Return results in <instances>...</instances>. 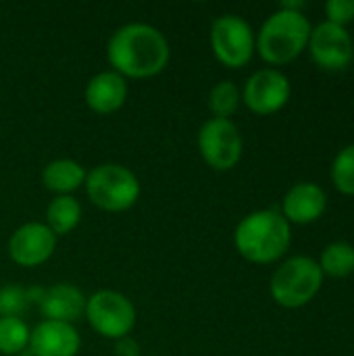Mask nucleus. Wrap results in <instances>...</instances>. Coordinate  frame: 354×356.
<instances>
[{
    "label": "nucleus",
    "mask_w": 354,
    "mask_h": 356,
    "mask_svg": "<svg viewBox=\"0 0 354 356\" xmlns=\"http://www.w3.org/2000/svg\"><path fill=\"white\" fill-rule=\"evenodd\" d=\"M321 271L332 277H346L354 271V248L346 242H334L330 244L319 263Z\"/></svg>",
    "instance_id": "nucleus-20"
},
{
    "label": "nucleus",
    "mask_w": 354,
    "mask_h": 356,
    "mask_svg": "<svg viewBox=\"0 0 354 356\" xmlns=\"http://www.w3.org/2000/svg\"><path fill=\"white\" fill-rule=\"evenodd\" d=\"M238 252L250 263H273L290 246V223L273 209L246 215L234 234Z\"/></svg>",
    "instance_id": "nucleus-2"
},
{
    "label": "nucleus",
    "mask_w": 354,
    "mask_h": 356,
    "mask_svg": "<svg viewBox=\"0 0 354 356\" xmlns=\"http://www.w3.org/2000/svg\"><path fill=\"white\" fill-rule=\"evenodd\" d=\"M86 104L98 115L117 113L127 100V81L119 73L100 71L86 86Z\"/></svg>",
    "instance_id": "nucleus-14"
},
{
    "label": "nucleus",
    "mask_w": 354,
    "mask_h": 356,
    "mask_svg": "<svg viewBox=\"0 0 354 356\" xmlns=\"http://www.w3.org/2000/svg\"><path fill=\"white\" fill-rule=\"evenodd\" d=\"M31 330L19 317H0V355L21 356L29 346Z\"/></svg>",
    "instance_id": "nucleus-19"
},
{
    "label": "nucleus",
    "mask_w": 354,
    "mask_h": 356,
    "mask_svg": "<svg viewBox=\"0 0 354 356\" xmlns=\"http://www.w3.org/2000/svg\"><path fill=\"white\" fill-rule=\"evenodd\" d=\"M42 184L56 196H71V192L86 184V169L73 159L50 161L42 171Z\"/></svg>",
    "instance_id": "nucleus-16"
},
{
    "label": "nucleus",
    "mask_w": 354,
    "mask_h": 356,
    "mask_svg": "<svg viewBox=\"0 0 354 356\" xmlns=\"http://www.w3.org/2000/svg\"><path fill=\"white\" fill-rule=\"evenodd\" d=\"M332 177L340 192L354 194V144L346 146L332 165Z\"/></svg>",
    "instance_id": "nucleus-22"
},
{
    "label": "nucleus",
    "mask_w": 354,
    "mask_h": 356,
    "mask_svg": "<svg viewBox=\"0 0 354 356\" xmlns=\"http://www.w3.org/2000/svg\"><path fill=\"white\" fill-rule=\"evenodd\" d=\"M328 207L325 192L317 184H296L284 198V217L294 223H311L323 215Z\"/></svg>",
    "instance_id": "nucleus-15"
},
{
    "label": "nucleus",
    "mask_w": 354,
    "mask_h": 356,
    "mask_svg": "<svg viewBox=\"0 0 354 356\" xmlns=\"http://www.w3.org/2000/svg\"><path fill=\"white\" fill-rule=\"evenodd\" d=\"M81 338L71 323L61 321H40L29 334V355L31 356H77Z\"/></svg>",
    "instance_id": "nucleus-12"
},
{
    "label": "nucleus",
    "mask_w": 354,
    "mask_h": 356,
    "mask_svg": "<svg viewBox=\"0 0 354 356\" xmlns=\"http://www.w3.org/2000/svg\"><path fill=\"white\" fill-rule=\"evenodd\" d=\"M169 56L167 38L148 23H127L119 27L106 46V58L121 77H154L167 67Z\"/></svg>",
    "instance_id": "nucleus-1"
},
{
    "label": "nucleus",
    "mask_w": 354,
    "mask_h": 356,
    "mask_svg": "<svg viewBox=\"0 0 354 356\" xmlns=\"http://www.w3.org/2000/svg\"><path fill=\"white\" fill-rule=\"evenodd\" d=\"M305 6V2L303 0H286V2H282V8L284 10H294V13H300V8Z\"/></svg>",
    "instance_id": "nucleus-25"
},
{
    "label": "nucleus",
    "mask_w": 354,
    "mask_h": 356,
    "mask_svg": "<svg viewBox=\"0 0 354 356\" xmlns=\"http://www.w3.org/2000/svg\"><path fill=\"white\" fill-rule=\"evenodd\" d=\"M325 13L330 17V23L342 25L354 19V0H330L325 4Z\"/></svg>",
    "instance_id": "nucleus-23"
},
{
    "label": "nucleus",
    "mask_w": 354,
    "mask_h": 356,
    "mask_svg": "<svg viewBox=\"0 0 354 356\" xmlns=\"http://www.w3.org/2000/svg\"><path fill=\"white\" fill-rule=\"evenodd\" d=\"M211 48L219 63L240 69L252 58L255 33L242 17L221 15L211 25Z\"/></svg>",
    "instance_id": "nucleus-7"
},
{
    "label": "nucleus",
    "mask_w": 354,
    "mask_h": 356,
    "mask_svg": "<svg viewBox=\"0 0 354 356\" xmlns=\"http://www.w3.org/2000/svg\"><path fill=\"white\" fill-rule=\"evenodd\" d=\"M56 248V236L46 223H25L17 227L8 240V254L19 267H40L44 265Z\"/></svg>",
    "instance_id": "nucleus-9"
},
{
    "label": "nucleus",
    "mask_w": 354,
    "mask_h": 356,
    "mask_svg": "<svg viewBox=\"0 0 354 356\" xmlns=\"http://www.w3.org/2000/svg\"><path fill=\"white\" fill-rule=\"evenodd\" d=\"M240 106V90L234 81L223 79L209 94V108L215 119H230Z\"/></svg>",
    "instance_id": "nucleus-21"
},
{
    "label": "nucleus",
    "mask_w": 354,
    "mask_h": 356,
    "mask_svg": "<svg viewBox=\"0 0 354 356\" xmlns=\"http://www.w3.org/2000/svg\"><path fill=\"white\" fill-rule=\"evenodd\" d=\"M115 355L117 356H140V346L136 340H131L129 336L117 340L115 344Z\"/></svg>",
    "instance_id": "nucleus-24"
},
{
    "label": "nucleus",
    "mask_w": 354,
    "mask_h": 356,
    "mask_svg": "<svg viewBox=\"0 0 354 356\" xmlns=\"http://www.w3.org/2000/svg\"><path fill=\"white\" fill-rule=\"evenodd\" d=\"M323 271L309 257L288 259L271 277V296L277 305L298 309L307 305L321 288Z\"/></svg>",
    "instance_id": "nucleus-5"
},
{
    "label": "nucleus",
    "mask_w": 354,
    "mask_h": 356,
    "mask_svg": "<svg viewBox=\"0 0 354 356\" xmlns=\"http://www.w3.org/2000/svg\"><path fill=\"white\" fill-rule=\"evenodd\" d=\"M81 221V204L73 196H56L46 209V225L54 236L71 234Z\"/></svg>",
    "instance_id": "nucleus-17"
},
{
    "label": "nucleus",
    "mask_w": 354,
    "mask_h": 356,
    "mask_svg": "<svg viewBox=\"0 0 354 356\" xmlns=\"http://www.w3.org/2000/svg\"><path fill=\"white\" fill-rule=\"evenodd\" d=\"M309 44L315 63L323 69H344L353 60V40L342 25L330 21L317 25L311 31Z\"/></svg>",
    "instance_id": "nucleus-11"
},
{
    "label": "nucleus",
    "mask_w": 354,
    "mask_h": 356,
    "mask_svg": "<svg viewBox=\"0 0 354 356\" xmlns=\"http://www.w3.org/2000/svg\"><path fill=\"white\" fill-rule=\"evenodd\" d=\"M86 319L92 330L108 340H121L136 325V307L115 290H98L86 300Z\"/></svg>",
    "instance_id": "nucleus-6"
},
{
    "label": "nucleus",
    "mask_w": 354,
    "mask_h": 356,
    "mask_svg": "<svg viewBox=\"0 0 354 356\" xmlns=\"http://www.w3.org/2000/svg\"><path fill=\"white\" fill-rule=\"evenodd\" d=\"M311 38V23L303 13L280 8L263 23L257 48L271 65H284L296 58Z\"/></svg>",
    "instance_id": "nucleus-3"
},
{
    "label": "nucleus",
    "mask_w": 354,
    "mask_h": 356,
    "mask_svg": "<svg viewBox=\"0 0 354 356\" xmlns=\"http://www.w3.org/2000/svg\"><path fill=\"white\" fill-rule=\"evenodd\" d=\"M44 288H23L17 284L0 288V317H19L29 311L31 305H38Z\"/></svg>",
    "instance_id": "nucleus-18"
},
{
    "label": "nucleus",
    "mask_w": 354,
    "mask_h": 356,
    "mask_svg": "<svg viewBox=\"0 0 354 356\" xmlns=\"http://www.w3.org/2000/svg\"><path fill=\"white\" fill-rule=\"evenodd\" d=\"M290 98V81L277 69H261L244 86V104L257 115L277 113Z\"/></svg>",
    "instance_id": "nucleus-10"
},
{
    "label": "nucleus",
    "mask_w": 354,
    "mask_h": 356,
    "mask_svg": "<svg viewBox=\"0 0 354 356\" xmlns=\"http://www.w3.org/2000/svg\"><path fill=\"white\" fill-rule=\"evenodd\" d=\"M86 192L94 207L106 213H123L140 198V179L117 163H104L86 173Z\"/></svg>",
    "instance_id": "nucleus-4"
},
{
    "label": "nucleus",
    "mask_w": 354,
    "mask_h": 356,
    "mask_svg": "<svg viewBox=\"0 0 354 356\" xmlns=\"http://www.w3.org/2000/svg\"><path fill=\"white\" fill-rule=\"evenodd\" d=\"M86 296L73 284H56L44 288L38 309L46 321H61V323H75L86 313Z\"/></svg>",
    "instance_id": "nucleus-13"
},
{
    "label": "nucleus",
    "mask_w": 354,
    "mask_h": 356,
    "mask_svg": "<svg viewBox=\"0 0 354 356\" xmlns=\"http://www.w3.org/2000/svg\"><path fill=\"white\" fill-rule=\"evenodd\" d=\"M198 150L215 171H230L242 156V136L230 119H209L198 131Z\"/></svg>",
    "instance_id": "nucleus-8"
}]
</instances>
